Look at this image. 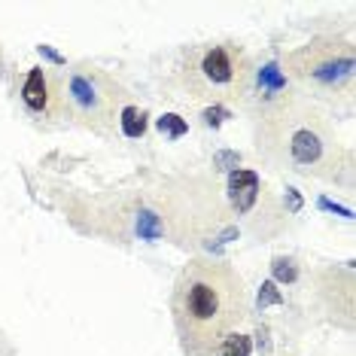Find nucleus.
<instances>
[{"label":"nucleus","instance_id":"nucleus-4","mask_svg":"<svg viewBox=\"0 0 356 356\" xmlns=\"http://www.w3.org/2000/svg\"><path fill=\"white\" fill-rule=\"evenodd\" d=\"M286 83L307 101L344 104L353 95L356 49L347 37H314L305 46L286 52L280 64Z\"/></svg>","mask_w":356,"mask_h":356},{"label":"nucleus","instance_id":"nucleus-2","mask_svg":"<svg viewBox=\"0 0 356 356\" xmlns=\"http://www.w3.org/2000/svg\"><path fill=\"white\" fill-rule=\"evenodd\" d=\"M256 152L265 165L314 180H341L350 171V149L314 101L289 92L253 119Z\"/></svg>","mask_w":356,"mask_h":356},{"label":"nucleus","instance_id":"nucleus-3","mask_svg":"<svg viewBox=\"0 0 356 356\" xmlns=\"http://www.w3.org/2000/svg\"><path fill=\"white\" fill-rule=\"evenodd\" d=\"M250 76H253V61L247 49L234 40H216V43L189 46L177 67V83L186 92V98L195 104H222L244 101Z\"/></svg>","mask_w":356,"mask_h":356},{"label":"nucleus","instance_id":"nucleus-7","mask_svg":"<svg viewBox=\"0 0 356 356\" xmlns=\"http://www.w3.org/2000/svg\"><path fill=\"white\" fill-rule=\"evenodd\" d=\"M229 198L234 213H250L259 198V177L253 171H234L229 180Z\"/></svg>","mask_w":356,"mask_h":356},{"label":"nucleus","instance_id":"nucleus-10","mask_svg":"<svg viewBox=\"0 0 356 356\" xmlns=\"http://www.w3.org/2000/svg\"><path fill=\"white\" fill-rule=\"evenodd\" d=\"M0 64H3V49H0Z\"/></svg>","mask_w":356,"mask_h":356},{"label":"nucleus","instance_id":"nucleus-6","mask_svg":"<svg viewBox=\"0 0 356 356\" xmlns=\"http://www.w3.org/2000/svg\"><path fill=\"white\" fill-rule=\"evenodd\" d=\"M19 101L25 113L37 122H67L58 92V70L52 67H31L19 88Z\"/></svg>","mask_w":356,"mask_h":356},{"label":"nucleus","instance_id":"nucleus-1","mask_svg":"<svg viewBox=\"0 0 356 356\" xmlns=\"http://www.w3.org/2000/svg\"><path fill=\"white\" fill-rule=\"evenodd\" d=\"M250 298L244 277L232 262L195 256L174 280L171 317L186 356H213L247 320Z\"/></svg>","mask_w":356,"mask_h":356},{"label":"nucleus","instance_id":"nucleus-9","mask_svg":"<svg viewBox=\"0 0 356 356\" xmlns=\"http://www.w3.org/2000/svg\"><path fill=\"white\" fill-rule=\"evenodd\" d=\"M159 128H161V131H165V128H171V134H183L186 131V125L180 122V116H161Z\"/></svg>","mask_w":356,"mask_h":356},{"label":"nucleus","instance_id":"nucleus-5","mask_svg":"<svg viewBox=\"0 0 356 356\" xmlns=\"http://www.w3.org/2000/svg\"><path fill=\"white\" fill-rule=\"evenodd\" d=\"M58 92L64 119L88 128L98 137H113L125 110V88L104 67L92 61H76L58 70Z\"/></svg>","mask_w":356,"mask_h":356},{"label":"nucleus","instance_id":"nucleus-8","mask_svg":"<svg viewBox=\"0 0 356 356\" xmlns=\"http://www.w3.org/2000/svg\"><path fill=\"white\" fill-rule=\"evenodd\" d=\"M213 356H250V338L241 335V332H232V335L213 350Z\"/></svg>","mask_w":356,"mask_h":356}]
</instances>
